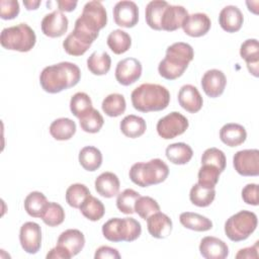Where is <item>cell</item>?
Instances as JSON below:
<instances>
[{"label": "cell", "mask_w": 259, "mask_h": 259, "mask_svg": "<svg viewBox=\"0 0 259 259\" xmlns=\"http://www.w3.org/2000/svg\"><path fill=\"white\" fill-rule=\"evenodd\" d=\"M140 193L132 188H126L117 194L116 207L125 214H133L135 212V203L140 197Z\"/></svg>", "instance_id": "obj_41"}, {"label": "cell", "mask_w": 259, "mask_h": 259, "mask_svg": "<svg viewBox=\"0 0 259 259\" xmlns=\"http://www.w3.org/2000/svg\"><path fill=\"white\" fill-rule=\"evenodd\" d=\"M92 106V100L89 95L85 92H77L75 93L70 100V110L72 114H74L77 118H81L86 113H88Z\"/></svg>", "instance_id": "obj_39"}, {"label": "cell", "mask_w": 259, "mask_h": 259, "mask_svg": "<svg viewBox=\"0 0 259 259\" xmlns=\"http://www.w3.org/2000/svg\"><path fill=\"white\" fill-rule=\"evenodd\" d=\"M98 37V34L93 33L81 25L75 23L74 29L63 41V48L65 52L74 57L84 55L94 40Z\"/></svg>", "instance_id": "obj_9"}, {"label": "cell", "mask_w": 259, "mask_h": 259, "mask_svg": "<svg viewBox=\"0 0 259 259\" xmlns=\"http://www.w3.org/2000/svg\"><path fill=\"white\" fill-rule=\"evenodd\" d=\"M160 211L159 203L150 196H140L135 203V212L143 220H147L150 215Z\"/></svg>", "instance_id": "obj_45"}, {"label": "cell", "mask_w": 259, "mask_h": 259, "mask_svg": "<svg viewBox=\"0 0 259 259\" xmlns=\"http://www.w3.org/2000/svg\"><path fill=\"white\" fill-rule=\"evenodd\" d=\"M199 253L205 259H225L229 255V247L223 240L206 236L200 241Z\"/></svg>", "instance_id": "obj_19"}, {"label": "cell", "mask_w": 259, "mask_h": 259, "mask_svg": "<svg viewBox=\"0 0 259 259\" xmlns=\"http://www.w3.org/2000/svg\"><path fill=\"white\" fill-rule=\"evenodd\" d=\"M240 56L245 60L248 71L255 77H258L259 69V44L256 38H249L242 42Z\"/></svg>", "instance_id": "obj_24"}, {"label": "cell", "mask_w": 259, "mask_h": 259, "mask_svg": "<svg viewBox=\"0 0 259 259\" xmlns=\"http://www.w3.org/2000/svg\"><path fill=\"white\" fill-rule=\"evenodd\" d=\"M103 112L110 117H117L121 115L126 108L124 96L119 93H111L107 95L101 104Z\"/></svg>", "instance_id": "obj_36"}, {"label": "cell", "mask_w": 259, "mask_h": 259, "mask_svg": "<svg viewBox=\"0 0 259 259\" xmlns=\"http://www.w3.org/2000/svg\"><path fill=\"white\" fill-rule=\"evenodd\" d=\"M244 16L240 8L235 5L225 6L219 14V23L227 32H236L241 29Z\"/></svg>", "instance_id": "obj_23"}, {"label": "cell", "mask_w": 259, "mask_h": 259, "mask_svg": "<svg viewBox=\"0 0 259 259\" xmlns=\"http://www.w3.org/2000/svg\"><path fill=\"white\" fill-rule=\"evenodd\" d=\"M172 221L171 219L161 212H155L147 219V229L149 234L156 239H165L172 232Z\"/></svg>", "instance_id": "obj_21"}, {"label": "cell", "mask_w": 259, "mask_h": 259, "mask_svg": "<svg viewBox=\"0 0 259 259\" xmlns=\"http://www.w3.org/2000/svg\"><path fill=\"white\" fill-rule=\"evenodd\" d=\"M178 102L180 106L189 113L198 112L203 105V99L198 89L191 84H185L180 88L178 92Z\"/></svg>", "instance_id": "obj_20"}, {"label": "cell", "mask_w": 259, "mask_h": 259, "mask_svg": "<svg viewBox=\"0 0 259 259\" xmlns=\"http://www.w3.org/2000/svg\"><path fill=\"white\" fill-rule=\"evenodd\" d=\"M221 173L222 172L217 167L209 164H203L198 170L197 183L208 188H214L217 183L219 182Z\"/></svg>", "instance_id": "obj_44"}, {"label": "cell", "mask_w": 259, "mask_h": 259, "mask_svg": "<svg viewBox=\"0 0 259 259\" xmlns=\"http://www.w3.org/2000/svg\"><path fill=\"white\" fill-rule=\"evenodd\" d=\"M209 164L217 167L221 172L226 169L227 159L225 153L218 148L206 149L201 156V165Z\"/></svg>", "instance_id": "obj_46"}, {"label": "cell", "mask_w": 259, "mask_h": 259, "mask_svg": "<svg viewBox=\"0 0 259 259\" xmlns=\"http://www.w3.org/2000/svg\"><path fill=\"white\" fill-rule=\"evenodd\" d=\"M143 67L136 58H125L120 60L115 67V79L123 86H128L138 81L142 75Z\"/></svg>", "instance_id": "obj_12"}, {"label": "cell", "mask_w": 259, "mask_h": 259, "mask_svg": "<svg viewBox=\"0 0 259 259\" xmlns=\"http://www.w3.org/2000/svg\"><path fill=\"white\" fill-rule=\"evenodd\" d=\"M179 221L184 228L195 232H205L212 228V222L208 218L196 212H182L179 215Z\"/></svg>", "instance_id": "obj_31"}, {"label": "cell", "mask_w": 259, "mask_h": 259, "mask_svg": "<svg viewBox=\"0 0 259 259\" xmlns=\"http://www.w3.org/2000/svg\"><path fill=\"white\" fill-rule=\"evenodd\" d=\"M94 258L95 259H119L120 258V254L117 251V249L109 247V246H100L94 254Z\"/></svg>", "instance_id": "obj_49"}, {"label": "cell", "mask_w": 259, "mask_h": 259, "mask_svg": "<svg viewBox=\"0 0 259 259\" xmlns=\"http://www.w3.org/2000/svg\"><path fill=\"white\" fill-rule=\"evenodd\" d=\"M68 25L69 20L67 16L59 10L46 14L40 22L42 33L49 37H60L64 35L68 30Z\"/></svg>", "instance_id": "obj_15"}, {"label": "cell", "mask_w": 259, "mask_h": 259, "mask_svg": "<svg viewBox=\"0 0 259 259\" xmlns=\"http://www.w3.org/2000/svg\"><path fill=\"white\" fill-rule=\"evenodd\" d=\"M19 242L28 254H35L41 247V229L34 222H26L20 227Z\"/></svg>", "instance_id": "obj_13"}, {"label": "cell", "mask_w": 259, "mask_h": 259, "mask_svg": "<svg viewBox=\"0 0 259 259\" xmlns=\"http://www.w3.org/2000/svg\"><path fill=\"white\" fill-rule=\"evenodd\" d=\"M90 194L91 193L86 185L81 183H74L70 185L66 190V201L70 206L79 208Z\"/></svg>", "instance_id": "obj_40"}, {"label": "cell", "mask_w": 259, "mask_h": 259, "mask_svg": "<svg viewBox=\"0 0 259 259\" xmlns=\"http://www.w3.org/2000/svg\"><path fill=\"white\" fill-rule=\"evenodd\" d=\"M226 85V75L223 71L218 69L207 70L201 78V87L204 93L210 98L221 96L225 91Z\"/></svg>", "instance_id": "obj_16"}, {"label": "cell", "mask_w": 259, "mask_h": 259, "mask_svg": "<svg viewBox=\"0 0 259 259\" xmlns=\"http://www.w3.org/2000/svg\"><path fill=\"white\" fill-rule=\"evenodd\" d=\"M165 155L171 163L175 165H184L191 160L193 151L189 145L179 142L169 145L166 148Z\"/></svg>", "instance_id": "obj_29"}, {"label": "cell", "mask_w": 259, "mask_h": 259, "mask_svg": "<svg viewBox=\"0 0 259 259\" xmlns=\"http://www.w3.org/2000/svg\"><path fill=\"white\" fill-rule=\"evenodd\" d=\"M47 259H70V255L60 246H56L47 254Z\"/></svg>", "instance_id": "obj_51"}, {"label": "cell", "mask_w": 259, "mask_h": 259, "mask_svg": "<svg viewBox=\"0 0 259 259\" xmlns=\"http://www.w3.org/2000/svg\"><path fill=\"white\" fill-rule=\"evenodd\" d=\"M56 4L58 6L59 11H61V12H71L76 8L78 2L77 1H72V0H58L56 2Z\"/></svg>", "instance_id": "obj_52"}, {"label": "cell", "mask_w": 259, "mask_h": 259, "mask_svg": "<svg viewBox=\"0 0 259 259\" xmlns=\"http://www.w3.org/2000/svg\"><path fill=\"white\" fill-rule=\"evenodd\" d=\"M79 123L84 132L89 134H96L103 126L104 119L97 109L92 108L88 113L79 119Z\"/></svg>", "instance_id": "obj_43"}, {"label": "cell", "mask_w": 259, "mask_h": 259, "mask_svg": "<svg viewBox=\"0 0 259 259\" xmlns=\"http://www.w3.org/2000/svg\"><path fill=\"white\" fill-rule=\"evenodd\" d=\"M23 5L27 10H35L40 5L39 0H23Z\"/></svg>", "instance_id": "obj_53"}, {"label": "cell", "mask_w": 259, "mask_h": 259, "mask_svg": "<svg viewBox=\"0 0 259 259\" xmlns=\"http://www.w3.org/2000/svg\"><path fill=\"white\" fill-rule=\"evenodd\" d=\"M57 245L66 250L72 258L79 254L84 248L85 237L83 233L77 229H68L61 233L58 238Z\"/></svg>", "instance_id": "obj_18"}, {"label": "cell", "mask_w": 259, "mask_h": 259, "mask_svg": "<svg viewBox=\"0 0 259 259\" xmlns=\"http://www.w3.org/2000/svg\"><path fill=\"white\" fill-rule=\"evenodd\" d=\"M106 42L108 48L115 55H121L130 50L132 46V37L122 29H114L108 34Z\"/></svg>", "instance_id": "obj_34"}, {"label": "cell", "mask_w": 259, "mask_h": 259, "mask_svg": "<svg viewBox=\"0 0 259 259\" xmlns=\"http://www.w3.org/2000/svg\"><path fill=\"white\" fill-rule=\"evenodd\" d=\"M220 139L229 147H237L246 141L247 132L245 127L239 123H226L220 130Z\"/></svg>", "instance_id": "obj_26"}, {"label": "cell", "mask_w": 259, "mask_h": 259, "mask_svg": "<svg viewBox=\"0 0 259 259\" xmlns=\"http://www.w3.org/2000/svg\"><path fill=\"white\" fill-rule=\"evenodd\" d=\"M257 215L250 210H240L231 215L225 223V234L233 242H241L257 228Z\"/></svg>", "instance_id": "obj_7"}, {"label": "cell", "mask_w": 259, "mask_h": 259, "mask_svg": "<svg viewBox=\"0 0 259 259\" xmlns=\"http://www.w3.org/2000/svg\"><path fill=\"white\" fill-rule=\"evenodd\" d=\"M242 199L245 203L250 205H258V185L256 183H249L242 189Z\"/></svg>", "instance_id": "obj_48"}, {"label": "cell", "mask_w": 259, "mask_h": 259, "mask_svg": "<svg viewBox=\"0 0 259 259\" xmlns=\"http://www.w3.org/2000/svg\"><path fill=\"white\" fill-rule=\"evenodd\" d=\"M95 190L105 198H111L118 194L120 182L116 174L112 172L101 173L94 182Z\"/></svg>", "instance_id": "obj_25"}, {"label": "cell", "mask_w": 259, "mask_h": 259, "mask_svg": "<svg viewBox=\"0 0 259 259\" xmlns=\"http://www.w3.org/2000/svg\"><path fill=\"white\" fill-rule=\"evenodd\" d=\"M75 22L82 25L89 31L99 34V30L102 29L107 23V13L105 7L100 1H89L84 5L82 13Z\"/></svg>", "instance_id": "obj_8"}, {"label": "cell", "mask_w": 259, "mask_h": 259, "mask_svg": "<svg viewBox=\"0 0 259 259\" xmlns=\"http://www.w3.org/2000/svg\"><path fill=\"white\" fill-rule=\"evenodd\" d=\"M211 26L210 18L207 14L202 12H196L188 14L182 24L185 34L192 37H199L208 32Z\"/></svg>", "instance_id": "obj_17"}, {"label": "cell", "mask_w": 259, "mask_h": 259, "mask_svg": "<svg viewBox=\"0 0 259 259\" xmlns=\"http://www.w3.org/2000/svg\"><path fill=\"white\" fill-rule=\"evenodd\" d=\"M168 175V165L159 158L152 159L148 162L135 163L128 172L130 179L140 187H149L162 183Z\"/></svg>", "instance_id": "obj_4"}, {"label": "cell", "mask_w": 259, "mask_h": 259, "mask_svg": "<svg viewBox=\"0 0 259 259\" xmlns=\"http://www.w3.org/2000/svg\"><path fill=\"white\" fill-rule=\"evenodd\" d=\"M112 14L115 24L121 27H134L139 21V7L134 1H118L113 7Z\"/></svg>", "instance_id": "obj_14"}, {"label": "cell", "mask_w": 259, "mask_h": 259, "mask_svg": "<svg viewBox=\"0 0 259 259\" xmlns=\"http://www.w3.org/2000/svg\"><path fill=\"white\" fill-rule=\"evenodd\" d=\"M193 57L194 52L189 44L174 42L167 48L165 58L158 65V72L164 79L175 80L183 75Z\"/></svg>", "instance_id": "obj_2"}, {"label": "cell", "mask_w": 259, "mask_h": 259, "mask_svg": "<svg viewBox=\"0 0 259 259\" xmlns=\"http://www.w3.org/2000/svg\"><path fill=\"white\" fill-rule=\"evenodd\" d=\"M169 3L163 0H153L150 1L145 10V18L147 24L155 30H162L161 28V19L163 13Z\"/></svg>", "instance_id": "obj_30"}, {"label": "cell", "mask_w": 259, "mask_h": 259, "mask_svg": "<svg viewBox=\"0 0 259 259\" xmlns=\"http://www.w3.org/2000/svg\"><path fill=\"white\" fill-rule=\"evenodd\" d=\"M35 42L36 35L34 30L23 22L3 28L0 34L1 46L10 51L26 53L35 46Z\"/></svg>", "instance_id": "obj_5"}, {"label": "cell", "mask_w": 259, "mask_h": 259, "mask_svg": "<svg viewBox=\"0 0 259 259\" xmlns=\"http://www.w3.org/2000/svg\"><path fill=\"white\" fill-rule=\"evenodd\" d=\"M104 238L110 242H133L142 234L140 222L134 218H112L102 226Z\"/></svg>", "instance_id": "obj_6"}, {"label": "cell", "mask_w": 259, "mask_h": 259, "mask_svg": "<svg viewBox=\"0 0 259 259\" xmlns=\"http://www.w3.org/2000/svg\"><path fill=\"white\" fill-rule=\"evenodd\" d=\"M79 163L86 171H96L102 164V154L93 146H86L79 152Z\"/></svg>", "instance_id": "obj_33"}, {"label": "cell", "mask_w": 259, "mask_h": 259, "mask_svg": "<svg viewBox=\"0 0 259 259\" xmlns=\"http://www.w3.org/2000/svg\"><path fill=\"white\" fill-rule=\"evenodd\" d=\"M233 166L242 176H258L259 151L257 149L238 151L233 157Z\"/></svg>", "instance_id": "obj_11"}, {"label": "cell", "mask_w": 259, "mask_h": 259, "mask_svg": "<svg viewBox=\"0 0 259 259\" xmlns=\"http://www.w3.org/2000/svg\"><path fill=\"white\" fill-rule=\"evenodd\" d=\"M131 100L138 111H160L169 105L170 92L162 85L144 83L133 90Z\"/></svg>", "instance_id": "obj_3"}, {"label": "cell", "mask_w": 259, "mask_h": 259, "mask_svg": "<svg viewBox=\"0 0 259 259\" xmlns=\"http://www.w3.org/2000/svg\"><path fill=\"white\" fill-rule=\"evenodd\" d=\"M81 79L80 68L71 62L47 66L39 75V84L48 93H59L74 87Z\"/></svg>", "instance_id": "obj_1"}, {"label": "cell", "mask_w": 259, "mask_h": 259, "mask_svg": "<svg viewBox=\"0 0 259 259\" xmlns=\"http://www.w3.org/2000/svg\"><path fill=\"white\" fill-rule=\"evenodd\" d=\"M215 197L214 188H208L195 183L189 192V199L192 204L198 207H206L212 203Z\"/></svg>", "instance_id": "obj_35"}, {"label": "cell", "mask_w": 259, "mask_h": 259, "mask_svg": "<svg viewBox=\"0 0 259 259\" xmlns=\"http://www.w3.org/2000/svg\"><path fill=\"white\" fill-rule=\"evenodd\" d=\"M79 209L87 220L92 222L99 221L105 213V207L101 200L91 194L84 200Z\"/></svg>", "instance_id": "obj_38"}, {"label": "cell", "mask_w": 259, "mask_h": 259, "mask_svg": "<svg viewBox=\"0 0 259 259\" xmlns=\"http://www.w3.org/2000/svg\"><path fill=\"white\" fill-rule=\"evenodd\" d=\"M188 16V11L181 5H168L165 9L162 19L161 28L166 31H174L180 27L186 17Z\"/></svg>", "instance_id": "obj_22"}, {"label": "cell", "mask_w": 259, "mask_h": 259, "mask_svg": "<svg viewBox=\"0 0 259 259\" xmlns=\"http://www.w3.org/2000/svg\"><path fill=\"white\" fill-rule=\"evenodd\" d=\"M119 128L125 137L136 139L145 134L147 130V124L143 117L135 114H128L121 119L119 123Z\"/></svg>", "instance_id": "obj_27"}, {"label": "cell", "mask_w": 259, "mask_h": 259, "mask_svg": "<svg viewBox=\"0 0 259 259\" xmlns=\"http://www.w3.org/2000/svg\"><path fill=\"white\" fill-rule=\"evenodd\" d=\"M237 259H257L258 258V242L254 246L241 249L236 254Z\"/></svg>", "instance_id": "obj_50"}, {"label": "cell", "mask_w": 259, "mask_h": 259, "mask_svg": "<svg viewBox=\"0 0 259 259\" xmlns=\"http://www.w3.org/2000/svg\"><path fill=\"white\" fill-rule=\"evenodd\" d=\"M110 67V56L104 51L93 52L87 59V68L93 75H105L109 72Z\"/></svg>", "instance_id": "obj_32"}, {"label": "cell", "mask_w": 259, "mask_h": 259, "mask_svg": "<svg viewBox=\"0 0 259 259\" xmlns=\"http://www.w3.org/2000/svg\"><path fill=\"white\" fill-rule=\"evenodd\" d=\"M188 119L183 114L172 111L158 120L156 130L162 139L170 140L182 135L188 128Z\"/></svg>", "instance_id": "obj_10"}, {"label": "cell", "mask_w": 259, "mask_h": 259, "mask_svg": "<svg viewBox=\"0 0 259 259\" xmlns=\"http://www.w3.org/2000/svg\"><path fill=\"white\" fill-rule=\"evenodd\" d=\"M50 134L57 141L70 140L76 133V123L68 117L55 119L50 125Z\"/></svg>", "instance_id": "obj_28"}, {"label": "cell", "mask_w": 259, "mask_h": 259, "mask_svg": "<svg viewBox=\"0 0 259 259\" xmlns=\"http://www.w3.org/2000/svg\"><path fill=\"white\" fill-rule=\"evenodd\" d=\"M20 11L19 3L16 0H1L0 1V17L4 20L14 19Z\"/></svg>", "instance_id": "obj_47"}, {"label": "cell", "mask_w": 259, "mask_h": 259, "mask_svg": "<svg viewBox=\"0 0 259 259\" xmlns=\"http://www.w3.org/2000/svg\"><path fill=\"white\" fill-rule=\"evenodd\" d=\"M46 195L39 191H32L24 199V209L32 218H40L47 204Z\"/></svg>", "instance_id": "obj_37"}, {"label": "cell", "mask_w": 259, "mask_h": 259, "mask_svg": "<svg viewBox=\"0 0 259 259\" xmlns=\"http://www.w3.org/2000/svg\"><path fill=\"white\" fill-rule=\"evenodd\" d=\"M40 219L49 227L60 226L65 220V210L57 202H48Z\"/></svg>", "instance_id": "obj_42"}]
</instances>
